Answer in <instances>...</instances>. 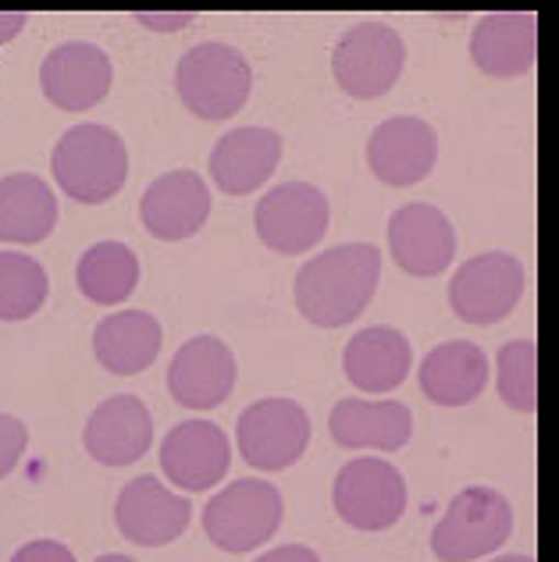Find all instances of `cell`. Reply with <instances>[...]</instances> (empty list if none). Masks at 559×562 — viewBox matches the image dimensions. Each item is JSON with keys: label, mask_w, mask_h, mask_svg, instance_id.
I'll use <instances>...</instances> for the list:
<instances>
[{"label": "cell", "mask_w": 559, "mask_h": 562, "mask_svg": "<svg viewBox=\"0 0 559 562\" xmlns=\"http://www.w3.org/2000/svg\"><path fill=\"white\" fill-rule=\"evenodd\" d=\"M381 278V249L346 243L306 260L297 274V310L317 328H346L374 300Z\"/></svg>", "instance_id": "obj_1"}, {"label": "cell", "mask_w": 559, "mask_h": 562, "mask_svg": "<svg viewBox=\"0 0 559 562\" xmlns=\"http://www.w3.org/2000/svg\"><path fill=\"white\" fill-rule=\"evenodd\" d=\"M54 182L76 203H108L128 179L125 139L111 125L82 122L57 139L51 154Z\"/></svg>", "instance_id": "obj_2"}, {"label": "cell", "mask_w": 559, "mask_h": 562, "mask_svg": "<svg viewBox=\"0 0 559 562\" xmlns=\"http://www.w3.org/2000/svg\"><path fill=\"white\" fill-rule=\"evenodd\" d=\"M254 68L228 43H200L186 50L175 68V90L179 100L203 122H225L239 114L249 100Z\"/></svg>", "instance_id": "obj_3"}, {"label": "cell", "mask_w": 559, "mask_h": 562, "mask_svg": "<svg viewBox=\"0 0 559 562\" xmlns=\"http://www.w3.org/2000/svg\"><path fill=\"white\" fill-rule=\"evenodd\" d=\"M513 535V506L495 487H463L452 495L446 516L432 530V552L438 562H478L499 552Z\"/></svg>", "instance_id": "obj_4"}, {"label": "cell", "mask_w": 559, "mask_h": 562, "mask_svg": "<svg viewBox=\"0 0 559 562\" xmlns=\"http://www.w3.org/2000/svg\"><path fill=\"white\" fill-rule=\"evenodd\" d=\"M282 516L286 502L271 481L243 477L232 481L225 492H217L208 502V509H203V535L228 555H246L278 535Z\"/></svg>", "instance_id": "obj_5"}, {"label": "cell", "mask_w": 559, "mask_h": 562, "mask_svg": "<svg viewBox=\"0 0 559 562\" xmlns=\"http://www.w3.org/2000/svg\"><path fill=\"white\" fill-rule=\"evenodd\" d=\"M406 43L385 22H360L338 36L332 50V76L353 100L385 97L403 76Z\"/></svg>", "instance_id": "obj_6"}, {"label": "cell", "mask_w": 559, "mask_h": 562, "mask_svg": "<svg viewBox=\"0 0 559 562\" xmlns=\"http://www.w3.org/2000/svg\"><path fill=\"white\" fill-rule=\"evenodd\" d=\"M332 502L338 520L353 530H389L403 520L406 513V481L392 463L378 456H360L338 470Z\"/></svg>", "instance_id": "obj_7"}, {"label": "cell", "mask_w": 559, "mask_h": 562, "mask_svg": "<svg viewBox=\"0 0 559 562\" xmlns=\"http://www.w3.org/2000/svg\"><path fill=\"white\" fill-rule=\"evenodd\" d=\"M524 285V263L513 254H478L456 268L449 281V306L463 324L489 328L517 310Z\"/></svg>", "instance_id": "obj_8"}, {"label": "cell", "mask_w": 559, "mask_h": 562, "mask_svg": "<svg viewBox=\"0 0 559 562\" xmlns=\"http://www.w3.org/2000/svg\"><path fill=\"white\" fill-rule=\"evenodd\" d=\"M235 441H239V456L254 470H289L311 446V417L297 398H260V403L243 409Z\"/></svg>", "instance_id": "obj_9"}, {"label": "cell", "mask_w": 559, "mask_h": 562, "mask_svg": "<svg viewBox=\"0 0 559 562\" xmlns=\"http://www.w3.org/2000/svg\"><path fill=\"white\" fill-rule=\"evenodd\" d=\"M254 225L260 243L275 254H306L328 232V196L311 182H282L260 196Z\"/></svg>", "instance_id": "obj_10"}, {"label": "cell", "mask_w": 559, "mask_h": 562, "mask_svg": "<svg viewBox=\"0 0 559 562\" xmlns=\"http://www.w3.org/2000/svg\"><path fill=\"white\" fill-rule=\"evenodd\" d=\"M235 352L217 335H193L175 349L168 367V392L186 409H217L235 392Z\"/></svg>", "instance_id": "obj_11"}, {"label": "cell", "mask_w": 559, "mask_h": 562, "mask_svg": "<svg viewBox=\"0 0 559 562\" xmlns=\"http://www.w3.org/2000/svg\"><path fill=\"white\" fill-rule=\"evenodd\" d=\"M189 520H193L189 498L171 492L150 473L132 477L114 502V527L122 530V538L143 544V549H160V544L182 538Z\"/></svg>", "instance_id": "obj_12"}, {"label": "cell", "mask_w": 559, "mask_h": 562, "mask_svg": "<svg viewBox=\"0 0 559 562\" xmlns=\"http://www.w3.org/2000/svg\"><path fill=\"white\" fill-rule=\"evenodd\" d=\"M111 57L97 43L71 40L54 47L40 65V90L62 111H90L111 93Z\"/></svg>", "instance_id": "obj_13"}, {"label": "cell", "mask_w": 559, "mask_h": 562, "mask_svg": "<svg viewBox=\"0 0 559 562\" xmlns=\"http://www.w3.org/2000/svg\"><path fill=\"white\" fill-rule=\"evenodd\" d=\"M232 467V441L214 420H182L160 441V470L182 492H208Z\"/></svg>", "instance_id": "obj_14"}, {"label": "cell", "mask_w": 559, "mask_h": 562, "mask_svg": "<svg viewBox=\"0 0 559 562\" xmlns=\"http://www.w3.org/2000/svg\"><path fill=\"white\" fill-rule=\"evenodd\" d=\"M438 160L435 128L414 114H400L381 122L367 139V168L374 171L381 186L406 189L432 175Z\"/></svg>", "instance_id": "obj_15"}, {"label": "cell", "mask_w": 559, "mask_h": 562, "mask_svg": "<svg viewBox=\"0 0 559 562\" xmlns=\"http://www.w3.org/2000/svg\"><path fill=\"white\" fill-rule=\"evenodd\" d=\"M389 249L410 278H435L456 257V228L438 206L406 203L389 217Z\"/></svg>", "instance_id": "obj_16"}, {"label": "cell", "mask_w": 559, "mask_h": 562, "mask_svg": "<svg viewBox=\"0 0 559 562\" xmlns=\"http://www.w3.org/2000/svg\"><path fill=\"white\" fill-rule=\"evenodd\" d=\"M211 217V192L193 168L168 171L146 186L139 200L143 228L160 243H182L197 235Z\"/></svg>", "instance_id": "obj_17"}, {"label": "cell", "mask_w": 559, "mask_h": 562, "mask_svg": "<svg viewBox=\"0 0 559 562\" xmlns=\"http://www.w3.org/2000/svg\"><path fill=\"white\" fill-rule=\"evenodd\" d=\"M154 417L143 398L111 395L104 398L82 427V446L100 467H132L150 452Z\"/></svg>", "instance_id": "obj_18"}, {"label": "cell", "mask_w": 559, "mask_h": 562, "mask_svg": "<svg viewBox=\"0 0 559 562\" xmlns=\"http://www.w3.org/2000/svg\"><path fill=\"white\" fill-rule=\"evenodd\" d=\"M282 160V136L271 128H235L225 132L211 150V179L225 196H249L271 179Z\"/></svg>", "instance_id": "obj_19"}, {"label": "cell", "mask_w": 559, "mask_h": 562, "mask_svg": "<svg viewBox=\"0 0 559 562\" xmlns=\"http://www.w3.org/2000/svg\"><path fill=\"white\" fill-rule=\"evenodd\" d=\"M470 57L492 79H517L538 57V19L532 11L484 14L470 33Z\"/></svg>", "instance_id": "obj_20"}, {"label": "cell", "mask_w": 559, "mask_h": 562, "mask_svg": "<svg viewBox=\"0 0 559 562\" xmlns=\"http://www.w3.org/2000/svg\"><path fill=\"white\" fill-rule=\"evenodd\" d=\"M328 431L343 449L395 452L414 435V413L400 398H343L332 409Z\"/></svg>", "instance_id": "obj_21"}, {"label": "cell", "mask_w": 559, "mask_h": 562, "mask_svg": "<svg viewBox=\"0 0 559 562\" xmlns=\"http://www.w3.org/2000/svg\"><path fill=\"white\" fill-rule=\"evenodd\" d=\"M414 367V346L410 338L385 324L357 331L343 349V371L357 392H395Z\"/></svg>", "instance_id": "obj_22"}, {"label": "cell", "mask_w": 559, "mask_h": 562, "mask_svg": "<svg viewBox=\"0 0 559 562\" xmlns=\"http://www.w3.org/2000/svg\"><path fill=\"white\" fill-rule=\"evenodd\" d=\"M489 357H484V349L474 346V342H463V338H456V342H443L435 346L428 357L421 360V392L432 398L435 406H467L474 403V398L484 392V384H489Z\"/></svg>", "instance_id": "obj_23"}, {"label": "cell", "mask_w": 559, "mask_h": 562, "mask_svg": "<svg viewBox=\"0 0 559 562\" xmlns=\"http://www.w3.org/2000/svg\"><path fill=\"white\" fill-rule=\"evenodd\" d=\"M160 342H165V331H160V321L154 314H146V310H118V314H108L97 324L93 357L108 374L132 378L157 360Z\"/></svg>", "instance_id": "obj_24"}, {"label": "cell", "mask_w": 559, "mask_h": 562, "mask_svg": "<svg viewBox=\"0 0 559 562\" xmlns=\"http://www.w3.org/2000/svg\"><path fill=\"white\" fill-rule=\"evenodd\" d=\"M57 225V196L40 175L14 171L0 179V243L36 246Z\"/></svg>", "instance_id": "obj_25"}, {"label": "cell", "mask_w": 559, "mask_h": 562, "mask_svg": "<svg viewBox=\"0 0 559 562\" xmlns=\"http://www.w3.org/2000/svg\"><path fill=\"white\" fill-rule=\"evenodd\" d=\"M76 281L93 306H122L139 285V257L125 243H93L76 263Z\"/></svg>", "instance_id": "obj_26"}, {"label": "cell", "mask_w": 559, "mask_h": 562, "mask_svg": "<svg viewBox=\"0 0 559 562\" xmlns=\"http://www.w3.org/2000/svg\"><path fill=\"white\" fill-rule=\"evenodd\" d=\"M47 271L19 249H0V321H29L47 303Z\"/></svg>", "instance_id": "obj_27"}, {"label": "cell", "mask_w": 559, "mask_h": 562, "mask_svg": "<svg viewBox=\"0 0 559 562\" xmlns=\"http://www.w3.org/2000/svg\"><path fill=\"white\" fill-rule=\"evenodd\" d=\"M499 395L517 413L538 409V346L535 338H513L499 349Z\"/></svg>", "instance_id": "obj_28"}, {"label": "cell", "mask_w": 559, "mask_h": 562, "mask_svg": "<svg viewBox=\"0 0 559 562\" xmlns=\"http://www.w3.org/2000/svg\"><path fill=\"white\" fill-rule=\"evenodd\" d=\"M25 449H29V427L19 417H11V413H0V477H8L22 463Z\"/></svg>", "instance_id": "obj_29"}, {"label": "cell", "mask_w": 559, "mask_h": 562, "mask_svg": "<svg viewBox=\"0 0 559 562\" xmlns=\"http://www.w3.org/2000/svg\"><path fill=\"white\" fill-rule=\"evenodd\" d=\"M11 562H76V555H71V549H65L62 541L43 538V541L22 544V549L11 555Z\"/></svg>", "instance_id": "obj_30"}, {"label": "cell", "mask_w": 559, "mask_h": 562, "mask_svg": "<svg viewBox=\"0 0 559 562\" xmlns=\"http://www.w3.org/2000/svg\"><path fill=\"white\" fill-rule=\"evenodd\" d=\"M136 22H143L146 29H160V33H175V29H186L193 22V14H154V11H139Z\"/></svg>", "instance_id": "obj_31"}, {"label": "cell", "mask_w": 559, "mask_h": 562, "mask_svg": "<svg viewBox=\"0 0 559 562\" xmlns=\"http://www.w3.org/2000/svg\"><path fill=\"white\" fill-rule=\"evenodd\" d=\"M257 562H321V555L306 544H282V549H271L264 552Z\"/></svg>", "instance_id": "obj_32"}, {"label": "cell", "mask_w": 559, "mask_h": 562, "mask_svg": "<svg viewBox=\"0 0 559 562\" xmlns=\"http://www.w3.org/2000/svg\"><path fill=\"white\" fill-rule=\"evenodd\" d=\"M29 22V14L25 11H0V43H8L14 40L25 29Z\"/></svg>", "instance_id": "obj_33"}, {"label": "cell", "mask_w": 559, "mask_h": 562, "mask_svg": "<svg viewBox=\"0 0 559 562\" xmlns=\"http://www.w3.org/2000/svg\"><path fill=\"white\" fill-rule=\"evenodd\" d=\"M492 562H535L532 555H499V559H492Z\"/></svg>", "instance_id": "obj_34"}, {"label": "cell", "mask_w": 559, "mask_h": 562, "mask_svg": "<svg viewBox=\"0 0 559 562\" xmlns=\"http://www.w3.org/2000/svg\"><path fill=\"white\" fill-rule=\"evenodd\" d=\"M97 562H136V559H128V555H114V552H111V555H100Z\"/></svg>", "instance_id": "obj_35"}]
</instances>
